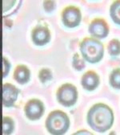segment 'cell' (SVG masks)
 I'll return each instance as SVG.
<instances>
[{
  "mask_svg": "<svg viewBox=\"0 0 120 135\" xmlns=\"http://www.w3.org/2000/svg\"><path fill=\"white\" fill-rule=\"evenodd\" d=\"M87 123L90 127L98 133L110 129L114 123V113L107 105L98 103L94 105L87 113Z\"/></svg>",
  "mask_w": 120,
  "mask_h": 135,
  "instance_id": "cell-1",
  "label": "cell"
},
{
  "mask_svg": "<svg viewBox=\"0 0 120 135\" xmlns=\"http://www.w3.org/2000/svg\"><path fill=\"white\" fill-rule=\"evenodd\" d=\"M80 52L86 60L91 64H95L103 57L104 47L99 40L87 37L80 43Z\"/></svg>",
  "mask_w": 120,
  "mask_h": 135,
  "instance_id": "cell-2",
  "label": "cell"
},
{
  "mask_svg": "<svg viewBox=\"0 0 120 135\" xmlns=\"http://www.w3.org/2000/svg\"><path fill=\"white\" fill-rule=\"evenodd\" d=\"M69 127V117L61 110H55L50 113L46 120V128L51 134H64L68 130Z\"/></svg>",
  "mask_w": 120,
  "mask_h": 135,
  "instance_id": "cell-3",
  "label": "cell"
},
{
  "mask_svg": "<svg viewBox=\"0 0 120 135\" xmlns=\"http://www.w3.org/2000/svg\"><path fill=\"white\" fill-rule=\"evenodd\" d=\"M59 102L65 107H71L77 101L78 91L75 85L69 83L61 85L56 93Z\"/></svg>",
  "mask_w": 120,
  "mask_h": 135,
  "instance_id": "cell-4",
  "label": "cell"
},
{
  "mask_svg": "<svg viewBox=\"0 0 120 135\" xmlns=\"http://www.w3.org/2000/svg\"><path fill=\"white\" fill-rule=\"evenodd\" d=\"M82 20V14L77 7L69 6L64 8L62 12V21L68 28L78 27Z\"/></svg>",
  "mask_w": 120,
  "mask_h": 135,
  "instance_id": "cell-5",
  "label": "cell"
},
{
  "mask_svg": "<svg viewBox=\"0 0 120 135\" xmlns=\"http://www.w3.org/2000/svg\"><path fill=\"white\" fill-rule=\"evenodd\" d=\"M44 111L45 108L43 103L38 99H31L28 100L24 107V112L27 117L31 121L40 119Z\"/></svg>",
  "mask_w": 120,
  "mask_h": 135,
  "instance_id": "cell-6",
  "label": "cell"
},
{
  "mask_svg": "<svg viewBox=\"0 0 120 135\" xmlns=\"http://www.w3.org/2000/svg\"><path fill=\"white\" fill-rule=\"evenodd\" d=\"M88 31L95 38L104 39L109 34V26L103 19L97 18L91 21L89 25Z\"/></svg>",
  "mask_w": 120,
  "mask_h": 135,
  "instance_id": "cell-7",
  "label": "cell"
},
{
  "mask_svg": "<svg viewBox=\"0 0 120 135\" xmlns=\"http://www.w3.org/2000/svg\"><path fill=\"white\" fill-rule=\"evenodd\" d=\"M19 89L14 84L6 83L3 85V105L5 107H11L18 98Z\"/></svg>",
  "mask_w": 120,
  "mask_h": 135,
  "instance_id": "cell-8",
  "label": "cell"
},
{
  "mask_svg": "<svg viewBox=\"0 0 120 135\" xmlns=\"http://www.w3.org/2000/svg\"><path fill=\"white\" fill-rule=\"evenodd\" d=\"M31 38L35 45L44 46L50 40V33L46 27L38 26L33 29Z\"/></svg>",
  "mask_w": 120,
  "mask_h": 135,
  "instance_id": "cell-9",
  "label": "cell"
},
{
  "mask_svg": "<svg viewBox=\"0 0 120 135\" xmlns=\"http://www.w3.org/2000/svg\"><path fill=\"white\" fill-rule=\"evenodd\" d=\"M99 76L94 71H88L85 73L81 79V84L86 90L89 92L94 91L99 85Z\"/></svg>",
  "mask_w": 120,
  "mask_h": 135,
  "instance_id": "cell-10",
  "label": "cell"
},
{
  "mask_svg": "<svg viewBox=\"0 0 120 135\" xmlns=\"http://www.w3.org/2000/svg\"><path fill=\"white\" fill-rule=\"evenodd\" d=\"M30 71L26 65H18L14 72V79L20 84H27L30 80Z\"/></svg>",
  "mask_w": 120,
  "mask_h": 135,
  "instance_id": "cell-11",
  "label": "cell"
},
{
  "mask_svg": "<svg viewBox=\"0 0 120 135\" xmlns=\"http://www.w3.org/2000/svg\"><path fill=\"white\" fill-rule=\"evenodd\" d=\"M110 15L114 23L120 25V0L113 2L110 7Z\"/></svg>",
  "mask_w": 120,
  "mask_h": 135,
  "instance_id": "cell-12",
  "label": "cell"
},
{
  "mask_svg": "<svg viewBox=\"0 0 120 135\" xmlns=\"http://www.w3.org/2000/svg\"><path fill=\"white\" fill-rule=\"evenodd\" d=\"M109 82L114 89H120V68H117L111 72Z\"/></svg>",
  "mask_w": 120,
  "mask_h": 135,
  "instance_id": "cell-13",
  "label": "cell"
},
{
  "mask_svg": "<svg viewBox=\"0 0 120 135\" xmlns=\"http://www.w3.org/2000/svg\"><path fill=\"white\" fill-rule=\"evenodd\" d=\"M108 53L112 56H116L120 54V41L117 39L111 40L107 45Z\"/></svg>",
  "mask_w": 120,
  "mask_h": 135,
  "instance_id": "cell-14",
  "label": "cell"
},
{
  "mask_svg": "<svg viewBox=\"0 0 120 135\" xmlns=\"http://www.w3.org/2000/svg\"><path fill=\"white\" fill-rule=\"evenodd\" d=\"M14 128V123L12 118L9 117H4L3 118V134H11L13 133Z\"/></svg>",
  "mask_w": 120,
  "mask_h": 135,
  "instance_id": "cell-15",
  "label": "cell"
},
{
  "mask_svg": "<svg viewBox=\"0 0 120 135\" xmlns=\"http://www.w3.org/2000/svg\"><path fill=\"white\" fill-rule=\"evenodd\" d=\"M72 65L73 68L77 70V71H82L85 68V62L84 60L80 57V56L78 53H75L73 56V59H72Z\"/></svg>",
  "mask_w": 120,
  "mask_h": 135,
  "instance_id": "cell-16",
  "label": "cell"
},
{
  "mask_svg": "<svg viewBox=\"0 0 120 135\" xmlns=\"http://www.w3.org/2000/svg\"><path fill=\"white\" fill-rule=\"evenodd\" d=\"M39 78L41 81V83L45 84L47 81L52 79V73L48 69H43L40 70L39 73Z\"/></svg>",
  "mask_w": 120,
  "mask_h": 135,
  "instance_id": "cell-17",
  "label": "cell"
},
{
  "mask_svg": "<svg viewBox=\"0 0 120 135\" xmlns=\"http://www.w3.org/2000/svg\"><path fill=\"white\" fill-rule=\"evenodd\" d=\"M56 7V3L55 1H44L43 2V8L46 12H52Z\"/></svg>",
  "mask_w": 120,
  "mask_h": 135,
  "instance_id": "cell-18",
  "label": "cell"
},
{
  "mask_svg": "<svg viewBox=\"0 0 120 135\" xmlns=\"http://www.w3.org/2000/svg\"><path fill=\"white\" fill-rule=\"evenodd\" d=\"M3 77H6L10 71V69H11V64L9 63V61L5 58V57H3Z\"/></svg>",
  "mask_w": 120,
  "mask_h": 135,
  "instance_id": "cell-19",
  "label": "cell"
}]
</instances>
